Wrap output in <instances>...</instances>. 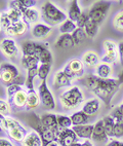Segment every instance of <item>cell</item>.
<instances>
[{
	"instance_id": "6da1fadb",
	"label": "cell",
	"mask_w": 123,
	"mask_h": 146,
	"mask_svg": "<svg viewBox=\"0 0 123 146\" xmlns=\"http://www.w3.org/2000/svg\"><path fill=\"white\" fill-rule=\"evenodd\" d=\"M85 86L97 96V98L102 100L106 105H110L112 98L120 89L121 84L117 78L111 77L108 79H102L99 78L95 74H90L85 79Z\"/></svg>"
},
{
	"instance_id": "ac0fdd59",
	"label": "cell",
	"mask_w": 123,
	"mask_h": 146,
	"mask_svg": "<svg viewBox=\"0 0 123 146\" xmlns=\"http://www.w3.org/2000/svg\"><path fill=\"white\" fill-rule=\"evenodd\" d=\"M72 130L75 132L78 139L83 140H90L93 133V125H73Z\"/></svg>"
},
{
	"instance_id": "ee69618b",
	"label": "cell",
	"mask_w": 123,
	"mask_h": 146,
	"mask_svg": "<svg viewBox=\"0 0 123 146\" xmlns=\"http://www.w3.org/2000/svg\"><path fill=\"white\" fill-rule=\"evenodd\" d=\"M8 4H9V8H11V9H14V11H18L22 13H25V11L27 9V8L24 6L22 0H13V1H9Z\"/></svg>"
},
{
	"instance_id": "5bb4252c",
	"label": "cell",
	"mask_w": 123,
	"mask_h": 146,
	"mask_svg": "<svg viewBox=\"0 0 123 146\" xmlns=\"http://www.w3.org/2000/svg\"><path fill=\"white\" fill-rule=\"evenodd\" d=\"M53 31V28L44 23H37L33 25L31 29L32 36L37 39H42L49 36V34Z\"/></svg>"
},
{
	"instance_id": "3957f363",
	"label": "cell",
	"mask_w": 123,
	"mask_h": 146,
	"mask_svg": "<svg viewBox=\"0 0 123 146\" xmlns=\"http://www.w3.org/2000/svg\"><path fill=\"white\" fill-rule=\"evenodd\" d=\"M83 92L77 86H72L60 95V103L65 110L76 109L83 103Z\"/></svg>"
},
{
	"instance_id": "8fae6325",
	"label": "cell",
	"mask_w": 123,
	"mask_h": 146,
	"mask_svg": "<svg viewBox=\"0 0 123 146\" xmlns=\"http://www.w3.org/2000/svg\"><path fill=\"white\" fill-rule=\"evenodd\" d=\"M55 141L60 144V146H71L74 142L78 141V137L72 130V128L65 129V130H60Z\"/></svg>"
},
{
	"instance_id": "f6af8a7d",
	"label": "cell",
	"mask_w": 123,
	"mask_h": 146,
	"mask_svg": "<svg viewBox=\"0 0 123 146\" xmlns=\"http://www.w3.org/2000/svg\"><path fill=\"white\" fill-rule=\"evenodd\" d=\"M90 20L89 19V16H88V13H82L81 16L79 17L78 20L76 21V26L77 28H81V29H84V27L86 26V24L88 23V21Z\"/></svg>"
},
{
	"instance_id": "9f6ffc18",
	"label": "cell",
	"mask_w": 123,
	"mask_h": 146,
	"mask_svg": "<svg viewBox=\"0 0 123 146\" xmlns=\"http://www.w3.org/2000/svg\"><path fill=\"white\" fill-rule=\"evenodd\" d=\"M81 146H93V144L90 140H84L81 143Z\"/></svg>"
},
{
	"instance_id": "4316f807",
	"label": "cell",
	"mask_w": 123,
	"mask_h": 146,
	"mask_svg": "<svg viewBox=\"0 0 123 146\" xmlns=\"http://www.w3.org/2000/svg\"><path fill=\"white\" fill-rule=\"evenodd\" d=\"M72 125H88L90 117L87 116L82 110H77L74 113L70 115Z\"/></svg>"
},
{
	"instance_id": "8992f818",
	"label": "cell",
	"mask_w": 123,
	"mask_h": 146,
	"mask_svg": "<svg viewBox=\"0 0 123 146\" xmlns=\"http://www.w3.org/2000/svg\"><path fill=\"white\" fill-rule=\"evenodd\" d=\"M63 71L72 80H77L85 75V66L82 63L81 59L74 58L66 64Z\"/></svg>"
},
{
	"instance_id": "9a60e30c",
	"label": "cell",
	"mask_w": 123,
	"mask_h": 146,
	"mask_svg": "<svg viewBox=\"0 0 123 146\" xmlns=\"http://www.w3.org/2000/svg\"><path fill=\"white\" fill-rule=\"evenodd\" d=\"M29 25L26 22L21 21L18 23L12 24L7 30H5V34L7 35L9 38H13V37H18L22 36L26 33L27 30L29 29Z\"/></svg>"
},
{
	"instance_id": "db71d44e",
	"label": "cell",
	"mask_w": 123,
	"mask_h": 146,
	"mask_svg": "<svg viewBox=\"0 0 123 146\" xmlns=\"http://www.w3.org/2000/svg\"><path fill=\"white\" fill-rule=\"evenodd\" d=\"M5 120H6L5 116H3L2 114H0V132L5 131Z\"/></svg>"
},
{
	"instance_id": "1f68e13d",
	"label": "cell",
	"mask_w": 123,
	"mask_h": 146,
	"mask_svg": "<svg viewBox=\"0 0 123 146\" xmlns=\"http://www.w3.org/2000/svg\"><path fill=\"white\" fill-rule=\"evenodd\" d=\"M99 29H100V25L99 24L91 21V20H89L88 23L86 24V26L84 27V31H85L87 38L93 39L94 37L97 35V33H99Z\"/></svg>"
},
{
	"instance_id": "7dc6e473",
	"label": "cell",
	"mask_w": 123,
	"mask_h": 146,
	"mask_svg": "<svg viewBox=\"0 0 123 146\" xmlns=\"http://www.w3.org/2000/svg\"><path fill=\"white\" fill-rule=\"evenodd\" d=\"M112 138L114 139L123 138V123H115L114 129H113Z\"/></svg>"
},
{
	"instance_id": "d4e9b609",
	"label": "cell",
	"mask_w": 123,
	"mask_h": 146,
	"mask_svg": "<svg viewBox=\"0 0 123 146\" xmlns=\"http://www.w3.org/2000/svg\"><path fill=\"white\" fill-rule=\"evenodd\" d=\"M22 146H42L41 137L35 131H30L22 142Z\"/></svg>"
},
{
	"instance_id": "7c38bea8",
	"label": "cell",
	"mask_w": 123,
	"mask_h": 146,
	"mask_svg": "<svg viewBox=\"0 0 123 146\" xmlns=\"http://www.w3.org/2000/svg\"><path fill=\"white\" fill-rule=\"evenodd\" d=\"M73 80L69 77L63 70L55 72L53 77V86L55 90L64 89V88H71Z\"/></svg>"
},
{
	"instance_id": "e575fe53",
	"label": "cell",
	"mask_w": 123,
	"mask_h": 146,
	"mask_svg": "<svg viewBox=\"0 0 123 146\" xmlns=\"http://www.w3.org/2000/svg\"><path fill=\"white\" fill-rule=\"evenodd\" d=\"M77 29L76 23L72 22L71 20L67 19L63 24L60 25V32L61 34H72Z\"/></svg>"
},
{
	"instance_id": "30bf717a",
	"label": "cell",
	"mask_w": 123,
	"mask_h": 146,
	"mask_svg": "<svg viewBox=\"0 0 123 146\" xmlns=\"http://www.w3.org/2000/svg\"><path fill=\"white\" fill-rule=\"evenodd\" d=\"M0 50L4 57L8 59H14L20 55V50L16 42L12 38H3L0 41Z\"/></svg>"
},
{
	"instance_id": "e0dca14e",
	"label": "cell",
	"mask_w": 123,
	"mask_h": 146,
	"mask_svg": "<svg viewBox=\"0 0 123 146\" xmlns=\"http://www.w3.org/2000/svg\"><path fill=\"white\" fill-rule=\"evenodd\" d=\"M41 123H43L45 128H47L48 130H51L53 132H55V135H58V133L60 132L58 125V119H57V114L55 113H44L40 116Z\"/></svg>"
},
{
	"instance_id": "94428289",
	"label": "cell",
	"mask_w": 123,
	"mask_h": 146,
	"mask_svg": "<svg viewBox=\"0 0 123 146\" xmlns=\"http://www.w3.org/2000/svg\"><path fill=\"white\" fill-rule=\"evenodd\" d=\"M118 109H119V111L123 114V103H121V104L118 106Z\"/></svg>"
},
{
	"instance_id": "f5cc1de1",
	"label": "cell",
	"mask_w": 123,
	"mask_h": 146,
	"mask_svg": "<svg viewBox=\"0 0 123 146\" xmlns=\"http://www.w3.org/2000/svg\"><path fill=\"white\" fill-rule=\"evenodd\" d=\"M0 146H14L11 141L6 138H0Z\"/></svg>"
},
{
	"instance_id": "b9f144b4",
	"label": "cell",
	"mask_w": 123,
	"mask_h": 146,
	"mask_svg": "<svg viewBox=\"0 0 123 146\" xmlns=\"http://www.w3.org/2000/svg\"><path fill=\"white\" fill-rule=\"evenodd\" d=\"M7 15L12 24H16V23H18V22L23 21V13L18 11H14V9H11V8H9L7 11Z\"/></svg>"
},
{
	"instance_id": "f1b7e54d",
	"label": "cell",
	"mask_w": 123,
	"mask_h": 146,
	"mask_svg": "<svg viewBox=\"0 0 123 146\" xmlns=\"http://www.w3.org/2000/svg\"><path fill=\"white\" fill-rule=\"evenodd\" d=\"M21 64L24 69H26V70H29V69L35 67H39L40 65L38 58L35 56H22Z\"/></svg>"
},
{
	"instance_id": "c3c4849f",
	"label": "cell",
	"mask_w": 123,
	"mask_h": 146,
	"mask_svg": "<svg viewBox=\"0 0 123 146\" xmlns=\"http://www.w3.org/2000/svg\"><path fill=\"white\" fill-rule=\"evenodd\" d=\"M110 115L113 117V119L115 120V123H123V114L119 111L118 107L113 109L112 113Z\"/></svg>"
},
{
	"instance_id": "6f0895ef",
	"label": "cell",
	"mask_w": 123,
	"mask_h": 146,
	"mask_svg": "<svg viewBox=\"0 0 123 146\" xmlns=\"http://www.w3.org/2000/svg\"><path fill=\"white\" fill-rule=\"evenodd\" d=\"M117 80L119 81V84H123V69L121 70V72L119 73V75H118Z\"/></svg>"
},
{
	"instance_id": "ba28073f",
	"label": "cell",
	"mask_w": 123,
	"mask_h": 146,
	"mask_svg": "<svg viewBox=\"0 0 123 146\" xmlns=\"http://www.w3.org/2000/svg\"><path fill=\"white\" fill-rule=\"evenodd\" d=\"M18 75H20V71L16 65L9 62H4L0 64V81L2 84L9 86Z\"/></svg>"
},
{
	"instance_id": "9c48e42d",
	"label": "cell",
	"mask_w": 123,
	"mask_h": 146,
	"mask_svg": "<svg viewBox=\"0 0 123 146\" xmlns=\"http://www.w3.org/2000/svg\"><path fill=\"white\" fill-rule=\"evenodd\" d=\"M104 47V56L101 58V62L107 64H115L119 61V52H118V44L115 41L107 39L103 42Z\"/></svg>"
},
{
	"instance_id": "f907efd6",
	"label": "cell",
	"mask_w": 123,
	"mask_h": 146,
	"mask_svg": "<svg viewBox=\"0 0 123 146\" xmlns=\"http://www.w3.org/2000/svg\"><path fill=\"white\" fill-rule=\"evenodd\" d=\"M118 44V52H119V63L123 67V40L119 41Z\"/></svg>"
},
{
	"instance_id": "91938a15",
	"label": "cell",
	"mask_w": 123,
	"mask_h": 146,
	"mask_svg": "<svg viewBox=\"0 0 123 146\" xmlns=\"http://www.w3.org/2000/svg\"><path fill=\"white\" fill-rule=\"evenodd\" d=\"M71 146H81V142H79V140H78V141H76V142H74Z\"/></svg>"
},
{
	"instance_id": "816d5d0a",
	"label": "cell",
	"mask_w": 123,
	"mask_h": 146,
	"mask_svg": "<svg viewBox=\"0 0 123 146\" xmlns=\"http://www.w3.org/2000/svg\"><path fill=\"white\" fill-rule=\"evenodd\" d=\"M22 2L26 8H33L37 5L36 0H22Z\"/></svg>"
},
{
	"instance_id": "5b68a950",
	"label": "cell",
	"mask_w": 123,
	"mask_h": 146,
	"mask_svg": "<svg viewBox=\"0 0 123 146\" xmlns=\"http://www.w3.org/2000/svg\"><path fill=\"white\" fill-rule=\"evenodd\" d=\"M110 8H111V2H108V1H99V2L94 3L93 5L89 8V11L87 13H88L89 19L91 21L101 25V24L104 23V21L107 18Z\"/></svg>"
},
{
	"instance_id": "7402d4cb",
	"label": "cell",
	"mask_w": 123,
	"mask_h": 146,
	"mask_svg": "<svg viewBox=\"0 0 123 146\" xmlns=\"http://www.w3.org/2000/svg\"><path fill=\"white\" fill-rule=\"evenodd\" d=\"M7 134L13 141H16L18 143H22L24 139L26 138L28 131H27V129L22 123H20L18 125H16V128H13L12 130L8 131Z\"/></svg>"
},
{
	"instance_id": "7bdbcfd3",
	"label": "cell",
	"mask_w": 123,
	"mask_h": 146,
	"mask_svg": "<svg viewBox=\"0 0 123 146\" xmlns=\"http://www.w3.org/2000/svg\"><path fill=\"white\" fill-rule=\"evenodd\" d=\"M0 21H1V28H2V30H4V31L7 30V29L12 25L11 19H9V17H8V15H7V11H2V13H1Z\"/></svg>"
},
{
	"instance_id": "74e56055",
	"label": "cell",
	"mask_w": 123,
	"mask_h": 146,
	"mask_svg": "<svg viewBox=\"0 0 123 146\" xmlns=\"http://www.w3.org/2000/svg\"><path fill=\"white\" fill-rule=\"evenodd\" d=\"M113 27L119 32H123V9L117 11L113 18Z\"/></svg>"
},
{
	"instance_id": "83f0119b",
	"label": "cell",
	"mask_w": 123,
	"mask_h": 146,
	"mask_svg": "<svg viewBox=\"0 0 123 146\" xmlns=\"http://www.w3.org/2000/svg\"><path fill=\"white\" fill-rule=\"evenodd\" d=\"M40 103V98L39 95L35 90L33 91H28V100H27V106L26 108L28 110H34L39 107Z\"/></svg>"
},
{
	"instance_id": "681fc988",
	"label": "cell",
	"mask_w": 123,
	"mask_h": 146,
	"mask_svg": "<svg viewBox=\"0 0 123 146\" xmlns=\"http://www.w3.org/2000/svg\"><path fill=\"white\" fill-rule=\"evenodd\" d=\"M13 84H16V86H24V84H26V77L24 75H22V74H20V75L18 76V77H16L14 78V80L12 81Z\"/></svg>"
},
{
	"instance_id": "836d02e7",
	"label": "cell",
	"mask_w": 123,
	"mask_h": 146,
	"mask_svg": "<svg viewBox=\"0 0 123 146\" xmlns=\"http://www.w3.org/2000/svg\"><path fill=\"white\" fill-rule=\"evenodd\" d=\"M57 119H58V125L60 130H65V129H71L73 127L71 117L65 114H57Z\"/></svg>"
},
{
	"instance_id": "7a4b0ae2",
	"label": "cell",
	"mask_w": 123,
	"mask_h": 146,
	"mask_svg": "<svg viewBox=\"0 0 123 146\" xmlns=\"http://www.w3.org/2000/svg\"><path fill=\"white\" fill-rule=\"evenodd\" d=\"M68 19L64 11L59 8L55 3L46 1L41 5V20L50 27L63 24Z\"/></svg>"
},
{
	"instance_id": "ffe728a7",
	"label": "cell",
	"mask_w": 123,
	"mask_h": 146,
	"mask_svg": "<svg viewBox=\"0 0 123 146\" xmlns=\"http://www.w3.org/2000/svg\"><path fill=\"white\" fill-rule=\"evenodd\" d=\"M41 19V11H39L36 7L27 8L23 13V21L26 22L28 25H35Z\"/></svg>"
},
{
	"instance_id": "d590c367",
	"label": "cell",
	"mask_w": 123,
	"mask_h": 146,
	"mask_svg": "<svg viewBox=\"0 0 123 146\" xmlns=\"http://www.w3.org/2000/svg\"><path fill=\"white\" fill-rule=\"evenodd\" d=\"M71 36H72V38H73L74 44L75 45L82 43V42L87 38L84 29H81V28H77L73 33L71 34Z\"/></svg>"
},
{
	"instance_id": "60d3db41",
	"label": "cell",
	"mask_w": 123,
	"mask_h": 146,
	"mask_svg": "<svg viewBox=\"0 0 123 146\" xmlns=\"http://www.w3.org/2000/svg\"><path fill=\"white\" fill-rule=\"evenodd\" d=\"M21 90H22V86H16V84H9V86H7V88H6V96H7L8 102H11L13 97H14V95H16L18 92L21 91Z\"/></svg>"
},
{
	"instance_id": "f546056e",
	"label": "cell",
	"mask_w": 123,
	"mask_h": 146,
	"mask_svg": "<svg viewBox=\"0 0 123 146\" xmlns=\"http://www.w3.org/2000/svg\"><path fill=\"white\" fill-rule=\"evenodd\" d=\"M38 42L33 40H26L22 43V54L23 56H35L36 55V48ZM36 57V56H35Z\"/></svg>"
},
{
	"instance_id": "4dcf8cb0",
	"label": "cell",
	"mask_w": 123,
	"mask_h": 146,
	"mask_svg": "<svg viewBox=\"0 0 123 146\" xmlns=\"http://www.w3.org/2000/svg\"><path fill=\"white\" fill-rule=\"evenodd\" d=\"M36 76H38V67L27 70L26 84H25L27 91H33L34 90V79Z\"/></svg>"
},
{
	"instance_id": "603a6c76",
	"label": "cell",
	"mask_w": 123,
	"mask_h": 146,
	"mask_svg": "<svg viewBox=\"0 0 123 146\" xmlns=\"http://www.w3.org/2000/svg\"><path fill=\"white\" fill-rule=\"evenodd\" d=\"M74 45L75 44L71 34H61L55 42V46L61 50H69L74 47Z\"/></svg>"
},
{
	"instance_id": "484cf974",
	"label": "cell",
	"mask_w": 123,
	"mask_h": 146,
	"mask_svg": "<svg viewBox=\"0 0 123 146\" xmlns=\"http://www.w3.org/2000/svg\"><path fill=\"white\" fill-rule=\"evenodd\" d=\"M83 13L80 7V4L77 0H73L71 1L70 6H69L68 13H67V16H68V19L71 20L72 22L76 23V21L78 20V18L81 16V13Z\"/></svg>"
},
{
	"instance_id": "6125c7cd",
	"label": "cell",
	"mask_w": 123,
	"mask_h": 146,
	"mask_svg": "<svg viewBox=\"0 0 123 146\" xmlns=\"http://www.w3.org/2000/svg\"><path fill=\"white\" fill-rule=\"evenodd\" d=\"M0 16H1V13H0ZM2 30V28H1V21H0V31Z\"/></svg>"
},
{
	"instance_id": "52a82bcc",
	"label": "cell",
	"mask_w": 123,
	"mask_h": 146,
	"mask_svg": "<svg viewBox=\"0 0 123 146\" xmlns=\"http://www.w3.org/2000/svg\"><path fill=\"white\" fill-rule=\"evenodd\" d=\"M38 95L40 98V103L45 110H53L55 108V99L53 93L48 88L46 80L41 81L38 86Z\"/></svg>"
},
{
	"instance_id": "680465c9",
	"label": "cell",
	"mask_w": 123,
	"mask_h": 146,
	"mask_svg": "<svg viewBox=\"0 0 123 146\" xmlns=\"http://www.w3.org/2000/svg\"><path fill=\"white\" fill-rule=\"evenodd\" d=\"M46 146H60V144H59L57 141H53V142H50L49 144H47Z\"/></svg>"
},
{
	"instance_id": "4fadbf2b",
	"label": "cell",
	"mask_w": 123,
	"mask_h": 146,
	"mask_svg": "<svg viewBox=\"0 0 123 146\" xmlns=\"http://www.w3.org/2000/svg\"><path fill=\"white\" fill-rule=\"evenodd\" d=\"M101 106H102L101 100L99 98H97V97H94V98H91V99H88L84 103L81 110L87 116L92 117V116H95L99 113Z\"/></svg>"
},
{
	"instance_id": "d6a6232c",
	"label": "cell",
	"mask_w": 123,
	"mask_h": 146,
	"mask_svg": "<svg viewBox=\"0 0 123 146\" xmlns=\"http://www.w3.org/2000/svg\"><path fill=\"white\" fill-rule=\"evenodd\" d=\"M102 119H103V123H104V128H105L106 134L109 137V139L112 138L113 129H114V125H115V120L113 119V117L111 115H106Z\"/></svg>"
},
{
	"instance_id": "44dd1931",
	"label": "cell",
	"mask_w": 123,
	"mask_h": 146,
	"mask_svg": "<svg viewBox=\"0 0 123 146\" xmlns=\"http://www.w3.org/2000/svg\"><path fill=\"white\" fill-rule=\"evenodd\" d=\"M94 74L102 79H108L111 78V76L113 74V66L111 64H107V63L101 62L99 65L97 66L95 70H94Z\"/></svg>"
},
{
	"instance_id": "8d00e7d4",
	"label": "cell",
	"mask_w": 123,
	"mask_h": 146,
	"mask_svg": "<svg viewBox=\"0 0 123 146\" xmlns=\"http://www.w3.org/2000/svg\"><path fill=\"white\" fill-rule=\"evenodd\" d=\"M38 60H39L40 64H48V65H51L53 63V54L48 50V47H45L44 50H42L41 54L38 56Z\"/></svg>"
},
{
	"instance_id": "277c9868",
	"label": "cell",
	"mask_w": 123,
	"mask_h": 146,
	"mask_svg": "<svg viewBox=\"0 0 123 146\" xmlns=\"http://www.w3.org/2000/svg\"><path fill=\"white\" fill-rule=\"evenodd\" d=\"M28 123L30 125L33 131L37 132L41 137L42 140V146H46L47 144H49L50 142L57 140V135L55 132H53L51 130H48L47 128H45L43 123H41L40 116L36 115L35 113H32L29 116V120Z\"/></svg>"
},
{
	"instance_id": "f35d334b",
	"label": "cell",
	"mask_w": 123,
	"mask_h": 146,
	"mask_svg": "<svg viewBox=\"0 0 123 146\" xmlns=\"http://www.w3.org/2000/svg\"><path fill=\"white\" fill-rule=\"evenodd\" d=\"M50 69H51V65L48 64H40L38 67V77L41 81L46 80L47 76L49 75Z\"/></svg>"
},
{
	"instance_id": "be15d7a7",
	"label": "cell",
	"mask_w": 123,
	"mask_h": 146,
	"mask_svg": "<svg viewBox=\"0 0 123 146\" xmlns=\"http://www.w3.org/2000/svg\"><path fill=\"white\" fill-rule=\"evenodd\" d=\"M120 146H123V142L121 141V144H120Z\"/></svg>"
},
{
	"instance_id": "d6986e66",
	"label": "cell",
	"mask_w": 123,
	"mask_h": 146,
	"mask_svg": "<svg viewBox=\"0 0 123 146\" xmlns=\"http://www.w3.org/2000/svg\"><path fill=\"white\" fill-rule=\"evenodd\" d=\"M91 139L97 142H107L109 140V137L106 134L105 128H104L103 119L97 120V123L93 125V133H92Z\"/></svg>"
},
{
	"instance_id": "cb8c5ba5",
	"label": "cell",
	"mask_w": 123,
	"mask_h": 146,
	"mask_svg": "<svg viewBox=\"0 0 123 146\" xmlns=\"http://www.w3.org/2000/svg\"><path fill=\"white\" fill-rule=\"evenodd\" d=\"M27 100H28V91L22 89L21 91L14 95V97L11 102L14 107H16L18 109H23L27 106Z\"/></svg>"
},
{
	"instance_id": "ab89813d",
	"label": "cell",
	"mask_w": 123,
	"mask_h": 146,
	"mask_svg": "<svg viewBox=\"0 0 123 146\" xmlns=\"http://www.w3.org/2000/svg\"><path fill=\"white\" fill-rule=\"evenodd\" d=\"M11 113V106L9 104V102L6 100L0 99V114H2L3 116H9Z\"/></svg>"
},
{
	"instance_id": "bcb514c9",
	"label": "cell",
	"mask_w": 123,
	"mask_h": 146,
	"mask_svg": "<svg viewBox=\"0 0 123 146\" xmlns=\"http://www.w3.org/2000/svg\"><path fill=\"white\" fill-rule=\"evenodd\" d=\"M20 123H20L18 119L11 117V116H7L5 120V132L7 133L8 131L12 130L13 128H16V125H18Z\"/></svg>"
},
{
	"instance_id": "11a10c76",
	"label": "cell",
	"mask_w": 123,
	"mask_h": 146,
	"mask_svg": "<svg viewBox=\"0 0 123 146\" xmlns=\"http://www.w3.org/2000/svg\"><path fill=\"white\" fill-rule=\"evenodd\" d=\"M120 144H121V141H119L118 139H111L106 146H120Z\"/></svg>"
},
{
	"instance_id": "2e32d148",
	"label": "cell",
	"mask_w": 123,
	"mask_h": 146,
	"mask_svg": "<svg viewBox=\"0 0 123 146\" xmlns=\"http://www.w3.org/2000/svg\"><path fill=\"white\" fill-rule=\"evenodd\" d=\"M82 63L84 66L89 69H95L97 66L101 63V58L97 55V52H93V50H87V52H83L81 58Z\"/></svg>"
}]
</instances>
